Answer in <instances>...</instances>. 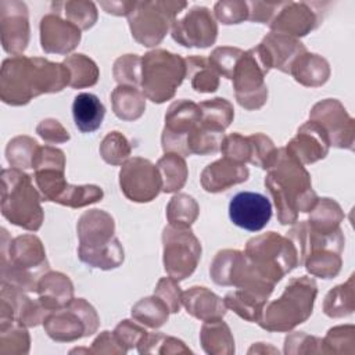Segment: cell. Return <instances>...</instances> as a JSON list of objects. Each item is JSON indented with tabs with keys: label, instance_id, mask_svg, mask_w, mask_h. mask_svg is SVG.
Returning a JSON list of instances; mask_svg holds the SVG:
<instances>
[{
	"label": "cell",
	"instance_id": "6da1fadb",
	"mask_svg": "<svg viewBox=\"0 0 355 355\" xmlns=\"http://www.w3.org/2000/svg\"><path fill=\"white\" fill-rule=\"evenodd\" d=\"M68 83V68L42 58L15 55L1 68V100L21 105L40 93L58 92Z\"/></svg>",
	"mask_w": 355,
	"mask_h": 355
},
{
	"label": "cell",
	"instance_id": "7a4b0ae2",
	"mask_svg": "<svg viewBox=\"0 0 355 355\" xmlns=\"http://www.w3.org/2000/svg\"><path fill=\"white\" fill-rule=\"evenodd\" d=\"M268 168H275L265 179V186L275 198L280 223H293L295 212L309 211L316 200L309 175L286 148L276 151Z\"/></svg>",
	"mask_w": 355,
	"mask_h": 355
},
{
	"label": "cell",
	"instance_id": "3957f363",
	"mask_svg": "<svg viewBox=\"0 0 355 355\" xmlns=\"http://www.w3.org/2000/svg\"><path fill=\"white\" fill-rule=\"evenodd\" d=\"M80 248L79 257L83 262L96 268L110 269L116 268V261H123V250L119 241L112 237L114 222L110 215L98 209H93L82 215L79 220Z\"/></svg>",
	"mask_w": 355,
	"mask_h": 355
},
{
	"label": "cell",
	"instance_id": "277c9868",
	"mask_svg": "<svg viewBox=\"0 0 355 355\" xmlns=\"http://www.w3.org/2000/svg\"><path fill=\"white\" fill-rule=\"evenodd\" d=\"M1 212L11 223L29 230H37L42 225L39 196L31 176L17 168L1 171Z\"/></svg>",
	"mask_w": 355,
	"mask_h": 355
},
{
	"label": "cell",
	"instance_id": "5b68a950",
	"mask_svg": "<svg viewBox=\"0 0 355 355\" xmlns=\"http://www.w3.org/2000/svg\"><path fill=\"white\" fill-rule=\"evenodd\" d=\"M316 287L312 280L301 277L287 284L283 295L269 304L261 319V326L268 330H288L302 323L312 313Z\"/></svg>",
	"mask_w": 355,
	"mask_h": 355
},
{
	"label": "cell",
	"instance_id": "8992f818",
	"mask_svg": "<svg viewBox=\"0 0 355 355\" xmlns=\"http://www.w3.org/2000/svg\"><path fill=\"white\" fill-rule=\"evenodd\" d=\"M143 61V90L154 103L173 96L184 76V60L165 50L147 53Z\"/></svg>",
	"mask_w": 355,
	"mask_h": 355
},
{
	"label": "cell",
	"instance_id": "52a82bcc",
	"mask_svg": "<svg viewBox=\"0 0 355 355\" xmlns=\"http://www.w3.org/2000/svg\"><path fill=\"white\" fill-rule=\"evenodd\" d=\"M3 247L10 252V270L1 272L3 284H8L17 288L32 291L36 288L33 276L29 273L32 268L43 269L46 263L44 251L42 243L35 236H19L12 240L10 247L3 243Z\"/></svg>",
	"mask_w": 355,
	"mask_h": 355
},
{
	"label": "cell",
	"instance_id": "ba28073f",
	"mask_svg": "<svg viewBox=\"0 0 355 355\" xmlns=\"http://www.w3.org/2000/svg\"><path fill=\"white\" fill-rule=\"evenodd\" d=\"M186 227H166L164 230L165 269L175 280H182L196 269L201 255L198 240Z\"/></svg>",
	"mask_w": 355,
	"mask_h": 355
},
{
	"label": "cell",
	"instance_id": "9c48e42d",
	"mask_svg": "<svg viewBox=\"0 0 355 355\" xmlns=\"http://www.w3.org/2000/svg\"><path fill=\"white\" fill-rule=\"evenodd\" d=\"M201 121L200 107L191 101L180 100L173 103L165 116L162 147L165 151H178L190 155L187 143Z\"/></svg>",
	"mask_w": 355,
	"mask_h": 355
},
{
	"label": "cell",
	"instance_id": "30bf717a",
	"mask_svg": "<svg viewBox=\"0 0 355 355\" xmlns=\"http://www.w3.org/2000/svg\"><path fill=\"white\" fill-rule=\"evenodd\" d=\"M266 72L254 50L243 53L232 78L240 105L251 110L259 108L265 103L268 90L263 85V75Z\"/></svg>",
	"mask_w": 355,
	"mask_h": 355
},
{
	"label": "cell",
	"instance_id": "8fae6325",
	"mask_svg": "<svg viewBox=\"0 0 355 355\" xmlns=\"http://www.w3.org/2000/svg\"><path fill=\"white\" fill-rule=\"evenodd\" d=\"M121 187L132 201H151L162 187L158 169L147 159L133 158L128 161L119 173Z\"/></svg>",
	"mask_w": 355,
	"mask_h": 355
},
{
	"label": "cell",
	"instance_id": "7c38bea8",
	"mask_svg": "<svg viewBox=\"0 0 355 355\" xmlns=\"http://www.w3.org/2000/svg\"><path fill=\"white\" fill-rule=\"evenodd\" d=\"M272 216L266 196L255 191H240L229 202V218L237 227L248 232L262 230Z\"/></svg>",
	"mask_w": 355,
	"mask_h": 355
},
{
	"label": "cell",
	"instance_id": "4fadbf2b",
	"mask_svg": "<svg viewBox=\"0 0 355 355\" xmlns=\"http://www.w3.org/2000/svg\"><path fill=\"white\" fill-rule=\"evenodd\" d=\"M165 4L166 3H136L130 11L129 22L132 33L144 46H154L164 37L168 29V18L175 14L168 11L171 3L166 10H164Z\"/></svg>",
	"mask_w": 355,
	"mask_h": 355
},
{
	"label": "cell",
	"instance_id": "5bb4252c",
	"mask_svg": "<svg viewBox=\"0 0 355 355\" xmlns=\"http://www.w3.org/2000/svg\"><path fill=\"white\" fill-rule=\"evenodd\" d=\"M172 36L186 47H207L215 42L216 24L205 7H194L173 24Z\"/></svg>",
	"mask_w": 355,
	"mask_h": 355
},
{
	"label": "cell",
	"instance_id": "9a60e30c",
	"mask_svg": "<svg viewBox=\"0 0 355 355\" xmlns=\"http://www.w3.org/2000/svg\"><path fill=\"white\" fill-rule=\"evenodd\" d=\"M1 42L7 53L18 55L26 49L29 39L28 12L24 3L1 1Z\"/></svg>",
	"mask_w": 355,
	"mask_h": 355
},
{
	"label": "cell",
	"instance_id": "2e32d148",
	"mask_svg": "<svg viewBox=\"0 0 355 355\" xmlns=\"http://www.w3.org/2000/svg\"><path fill=\"white\" fill-rule=\"evenodd\" d=\"M247 176L248 169L243 164L226 157L214 164H209L202 171L201 183L207 191L218 193L226 190L232 184L247 180Z\"/></svg>",
	"mask_w": 355,
	"mask_h": 355
},
{
	"label": "cell",
	"instance_id": "e0dca14e",
	"mask_svg": "<svg viewBox=\"0 0 355 355\" xmlns=\"http://www.w3.org/2000/svg\"><path fill=\"white\" fill-rule=\"evenodd\" d=\"M72 115L80 132L92 133L101 126L105 108L96 94L79 93L72 103Z\"/></svg>",
	"mask_w": 355,
	"mask_h": 355
},
{
	"label": "cell",
	"instance_id": "ac0fdd59",
	"mask_svg": "<svg viewBox=\"0 0 355 355\" xmlns=\"http://www.w3.org/2000/svg\"><path fill=\"white\" fill-rule=\"evenodd\" d=\"M40 25L57 32V36L42 42V47L47 53H67L72 50L80 39L79 28L75 26L73 22H64L51 14L43 17Z\"/></svg>",
	"mask_w": 355,
	"mask_h": 355
},
{
	"label": "cell",
	"instance_id": "d6986e66",
	"mask_svg": "<svg viewBox=\"0 0 355 355\" xmlns=\"http://www.w3.org/2000/svg\"><path fill=\"white\" fill-rule=\"evenodd\" d=\"M183 301L187 312L198 319L207 320L225 315V308L220 300L215 294L205 290V287H193L190 291H186Z\"/></svg>",
	"mask_w": 355,
	"mask_h": 355
},
{
	"label": "cell",
	"instance_id": "ffe728a7",
	"mask_svg": "<svg viewBox=\"0 0 355 355\" xmlns=\"http://www.w3.org/2000/svg\"><path fill=\"white\" fill-rule=\"evenodd\" d=\"M114 111L121 119H136L146 107L141 93L132 86L121 85L112 93Z\"/></svg>",
	"mask_w": 355,
	"mask_h": 355
},
{
	"label": "cell",
	"instance_id": "44dd1931",
	"mask_svg": "<svg viewBox=\"0 0 355 355\" xmlns=\"http://www.w3.org/2000/svg\"><path fill=\"white\" fill-rule=\"evenodd\" d=\"M158 171L161 172V182H162V190L166 193L179 190L187 176V169L183 158H180L178 154H168L164 158L158 161Z\"/></svg>",
	"mask_w": 355,
	"mask_h": 355
},
{
	"label": "cell",
	"instance_id": "7402d4cb",
	"mask_svg": "<svg viewBox=\"0 0 355 355\" xmlns=\"http://www.w3.org/2000/svg\"><path fill=\"white\" fill-rule=\"evenodd\" d=\"M201 111V123L222 130L230 123L233 118V108L225 98H214L198 104Z\"/></svg>",
	"mask_w": 355,
	"mask_h": 355
},
{
	"label": "cell",
	"instance_id": "603a6c76",
	"mask_svg": "<svg viewBox=\"0 0 355 355\" xmlns=\"http://www.w3.org/2000/svg\"><path fill=\"white\" fill-rule=\"evenodd\" d=\"M37 143L26 136H18L8 141L6 148L7 161L14 168H32L37 151Z\"/></svg>",
	"mask_w": 355,
	"mask_h": 355
},
{
	"label": "cell",
	"instance_id": "cb8c5ba5",
	"mask_svg": "<svg viewBox=\"0 0 355 355\" xmlns=\"http://www.w3.org/2000/svg\"><path fill=\"white\" fill-rule=\"evenodd\" d=\"M187 61V69H193V78L191 83L194 90L197 92H215L218 87V75L211 68V62L201 57H190Z\"/></svg>",
	"mask_w": 355,
	"mask_h": 355
},
{
	"label": "cell",
	"instance_id": "d4e9b609",
	"mask_svg": "<svg viewBox=\"0 0 355 355\" xmlns=\"http://www.w3.org/2000/svg\"><path fill=\"white\" fill-rule=\"evenodd\" d=\"M168 208L179 209V212L178 211L168 212L171 225H173L175 227H187L197 218V204L193 201L191 197L186 194H179L173 197Z\"/></svg>",
	"mask_w": 355,
	"mask_h": 355
},
{
	"label": "cell",
	"instance_id": "484cf974",
	"mask_svg": "<svg viewBox=\"0 0 355 355\" xmlns=\"http://www.w3.org/2000/svg\"><path fill=\"white\" fill-rule=\"evenodd\" d=\"M101 155L110 164H121L129 157V146L119 132H111L101 144Z\"/></svg>",
	"mask_w": 355,
	"mask_h": 355
},
{
	"label": "cell",
	"instance_id": "4316f807",
	"mask_svg": "<svg viewBox=\"0 0 355 355\" xmlns=\"http://www.w3.org/2000/svg\"><path fill=\"white\" fill-rule=\"evenodd\" d=\"M241 55H243V51L239 49L219 47L211 54L209 62L222 75H225L227 79H232L233 73H234V68L237 65V61L240 60Z\"/></svg>",
	"mask_w": 355,
	"mask_h": 355
}]
</instances>
